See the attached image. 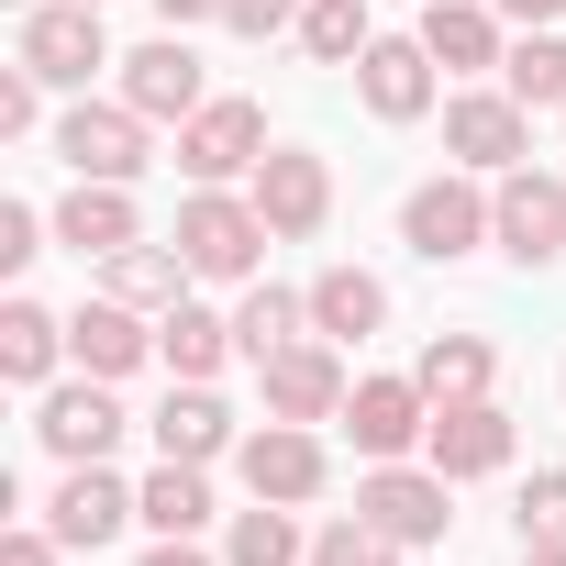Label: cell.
Returning <instances> with one entry per match:
<instances>
[{
    "label": "cell",
    "mask_w": 566,
    "mask_h": 566,
    "mask_svg": "<svg viewBox=\"0 0 566 566\" xmlns=\"http://www.w3.org/2000/svg\"><path fill=\"white\" fill-rule=\"evenodd\" d=\"M134 500H145V533H156V544H189V533L211 522V467H178V455H167Z\"/></svg>",
    "instance_id": "4316f807"
},
{
    "label": "cell",
    "mask_w": 566,
    "mask_h": 566,
    "mask_svg": "<svg viewBox=\"0 0 566 566\" xmlns=\"http://www.w3.org/2000/svg\"><path fill=\"white\" fill-rule=\"evenodd\" d=\"M156 356H167V378H222L244 345H233V323H222V312L178 301V312H156Z\"/></svg>",
    "instance_id": "603a6c76"
},
{
    "label": "cell",
    "mask_w": 566,
    "mask_h": 566,
    "mask_svg": "<svg viewBox=\"0 0 566 566\" xmlns=\"http://www.w3.org/2000/svg\"><path fill=\"white\" fill-rule=\"evenodd\" d=\"M145 566H211V555H200V544H156Z\"/></svg>",
    "instance_id": "60d3db41"
},
{
    "label": "cell",
    "mask_w": 566,
    "mask_h": 566,
    "mask_svg": "<svg viewBox=\"0 0 566 566\" xmlns=\"http://www.w3.org/2000/svg\"><path fill=\"white\" fill-rule=\"evenodd\" d=\"M178 167H189V189L255 178V167H266V112H255V101H200V112L178 123Z\"/></svg>",
    "instance_id": "5b68a950"
},
{
    "label": "cell",
    "mask_w": 566,
    "mask_h": 566,
    "mask_svg": "<svg viewBox=\"0 0 566 566\" xmlns=\"http://www.w3.org/2000/svg\"><path fill=\"white\" fill-rule=\"evenodd\" d=\"M101 290L134 301V312H178L189 301V255L178 244H123V255H101Z\"/></svg>",
    "instance_id": "cb8c5ba5"
},
{
    "label": "cell",
    "mask_w": 566,
    "mask_h": 566,
    "mask_svg": "<svg viewBox=\"0 0 566 566\" xmlns=\"http://www.w3.org/2000/svg\"><path fill=\"white\" fill-rule=\"evenodd\" d=\"M312 566H400V544H389L367 511H345V522H323V533H312Z\"/></svg>",
    "instance_id": "1f68e13d"
},
{
    "label": "cell",
    "mask_w": 566,
    "mask_h": 566,
    "mask_svg": "<svg viewBox=\"0 0 566 566\" xmlns=\"http://www.w3.org/2000/svg\"><path fill=\"white\" fill-rule=\"evenodd\" d=\"M334 422L356 433V455H367V467H400V455H422V433H433V400H422V378H356Z\"/></svg>",
    "instance_id": "ba28073f"
},
{
    "label": "cell",
    "mask_w": 566,
    "mask_h": 566,
    "mask_svg": "<svg viewBox=\"0 0 566 566\" xmlns=\"http://www.w3.org/2000/svg\"><path fill=\"white\" fill-rule=\"evenodd\" d=\"M378 323H389V290H378L367 266H323L312 277V334L323 345H367Z\"/></svg>",
    "instance_id": "7402d4cb"
},
{
    "label": "cell",
    "mask_w": 566,
    "mask_h": 566,
    "mask_svg": "<svg viewBox=\"0 0 566 566\" xmlns=\"http://www.w3.org/2000/svg\"><path fill=\"white\" fill-rule=\"evenodd\" d=\"M444 156L478 167V178H511V167L533 156V112H522L511 90H455V101H444Z\"/></svg>",
    "instance_id": "52a82bcc"
},
{
    "label": "cell",
    "mask_w": 566,
    "mask_h": 566,
    "mask_svg": "<svg viewBox=\"0 0 566 566\" xmlns=\"http://www.w3.org/2000/svg\"><path fill=\"white\" fill-rule=\"evenodd\" d=\"M56 356H67V323L45 301H12L0 312V378L12 389H56Z\"/></svg>",
    "instance_id": "d4e9b609"
},
{
    "label": "cell",
    "mask_w": 566,
    "mask_h": 566,
    "mask_svg": "<svg viewBox=\"0 0 566 566\" xmlns=\"http://www.w3.org/2000/svg\"><path fill=\"white\" fill-rule=\"evenodd\" d=\"M156 455H178V467H211V455H233V411L211 400V378H178L167 400H156Z\"/></svg>",
    "instance_id": "d6986e66"
},
{
    "label": "cell",
    "mask_w": 566,
    "mask_h": 566,
    "mask_svg": "<svg viewBox=\"0 0 566 566\" xmlns=\"http://www.w3.org/2000/svg\"><path fill=\"white\" fill-rule=\"evenodd\" d=\"M34 433H45V455H56V467H101V455L123 444V400H112V378L45 389V400H34Z\"/></svg>",
    "instance_id": "4fadbf2b"
},
{
    "label": "cell",
    "mask_w": 566,
    "mask_h": 566,
    "mask_svg": "<svg viewBox=\"0 0 566 566\" xmlns=\"http://www.w3.org/2000/svg\"><path fill=\"white\" fill-rule=\"evenodd\" d=\"M522 566H566V533H522Z\"/></svg>",
    "instance_id": "ab89813d"
},
{
    "label": "cell",
    "mask_w": 566,
    "mask_h": 566,
    "mask_svg": "<svg viewBox=\"0 0 566 566\" xmlns=\"http://www.w3.org/2000/svg\"><path fill=\"white\" fill-rule=\"evenodd\" d=\"M56 555H67V544H56L45 522H23V533H0V566H56Z\"/></svg>",
    "instance_id": "8d00e7d4"
},
{
    "label": "cell",
    "mask_w": 566,
    "mask_h": 566,
    "mask_svg": "<svg viewBox=\"0 0 566 566\" xmlns=\"http://www.w3.org/2000/svg\"><path fill=\"white\" fill-rule=\"evenodd\" d=\"M301 45H312L323 67H356V56L378 45V23H367V0H312V12H301Z\"/></svg>",
    "instance_id": "4dcf8cb0"
},
{
    "label": "cell",
    "mask_w": 566,
    "mask_h": 566,
    "mask_svg": "<svg viewBox=\"0 0 566 566\" xmlns=\"http://www.w3.org/2000/svg\"><path fill=\"white\" fill-rule=\"evenodd\" d=\"M67 356H78V378H134V367L156 356V323H145L134 301H112V290H101V301H78V312H67Z\"/></svg>",
    "instance_id": "e0dca14e"
},
{
    "label": "cell",
    "mask_w": 566,
    "mask_h": 566,
    "mask_svg": "<svg viewBox=\"0 0 566 566\" xmlns=\"http://www.w3.org/2000/svg\"><path fill=\"white\" fill-rule=\"evenodd\" d=\"M56 156H67V178H112V189H134L145 156H156V123H145L134 101H67V112H56Z\"/></svg>",
    "instance_id": "6da1fadb"
},
{
    "label": "cell",
    "mask_w": 566,
    "mask_h": 566,
    "mask_svg": "<svg viewBox=\"0 0 566 566\" xmlns=\"http://www.w3.org/2000/svg\"><path fill=\"white\" fill-rule=\"evenodd\" d=\"M301 12H312V0H222V34L266 45V34H301Z\"/></svg>",
    "instance_id": "d6a6232c"
},
{
    "label": "cell",
    "mask_w": 566,
    "mask_h": 566,
    "mask_svg": "<svg viewBox=\"0 0 566 566\" xmlns=\"http://www.w3.org/2000/svg\"><path fill=\"white\" fill-rule=\"evenodd\" d=\"M489 12H500V23H522V34H544V23L566 12V0H489Z\"/></svg>",
    "instance_id": "74e56055"
},
{
    "label": "cell",
    "mask_w": 566,
    "mask_h": 566,
    "mask_svg": "<svg viewBox=\"0 0 566 566\" xmlns=\"http://www.w3.org/2000/svg\"><path fill=\"white\" fill-rule=\"evenodd\" d=\"M233 467H244V489L255 500H323V478H334V455H323V433L312 422H255L244 444H233Z\"/></svg>",
    "instance_id": "7c38bea8"
},
{
    "label": "cell",
    "mask_w": 566,
    "mask_h": 566,
    "mask_svg": "<svg viewBox=\"0 0 566 566\" xmlns=\"http://www.w3.org/2000/svg\"><path fill=\"white\" fill-rule=\"evenodd\" d=\"M222 566H312V533L290 522V500H255V511H233Z\"/></svg>",
    "instance_id": "83f0119b"
},
{
    "label": "cell",
    "mask_w": 566,
    "mask_h": 566,
    "mask_svg": "<svg viewBox=\"0 0 566 566\" xmlns=\"http://www.w3.org/2000/svg\"><path fill=\"white\" fill-rule=\"evenodd\" d=\"M500 90H511L522 112H566V34H555V23L522 34V45L500 56Z\"/></svg>",
    "instance_id": "f546056e"
},
{
    "label": "cell",
    "mask_w": 566,
    "mask_h": 566,
    "mask_svg": "<svg viewBox=\"0 0 566 566\" xmlns=\"http://www.w3.org/2000/svg\"><path fill=\"white\" fill-rule=\"evenodd\" d=\"M400 244H411L422 266L478 255V244H489V189H478V167H467V178H422V189L400 200Z\"/></svg>",
    "instance_id": "8992f818"
},
{
    "label": "cell",
    "mask_w": 566,
    "mask_h": 566,
    "mask_svg": "<svg viewBox=\"0 0 566 566\" xmlns=\"http://www.w3.org/2000/svg\"><path fill=\"white\" fill-rule=\"evenodd\" d=\"M422 467H444L455 489H467V478H500V467H511V411H500V400H444L433 433H422Z\"/></svg>",
    "instance_id": "9a60e30c"
},
{
    "label": "cell",
    "mask_w": 566,
    "mask_h": 566,
    "mask_svg": "<svg viewBox=\"0 0 566 566\" xmlns=\"http://www.w3.org/2000/svg\"><path fill=\"white\" fill-rule=\"evenodd\" d=\"M411 378H422V400L444 411V400H489V378H500V356H489V334H433Z\"/></svg>",
    "instance_id": "484cf974"
},
{
    "label": "cell",
    "mask_w": 566,
    "mask_h": 566,
    "mask_svg": "<svg viewBox=\"0 0 566 566\" xmlns=\"http://www.w3.org/2000/svg\"><path fill=\"white\" fill-rule=\"evenodd\" d=\"M356 101H367L378 123H422V112H433V45H422V34H378V45L356 56Z\"/></svg>",
    "instance_id": "2e32d148"
},
{
    "label": "cell",
    "mask_w": 566,
    "mask_h": 566,
    "mask_svg": "<svg viewBox=\"0 0 566 566\" xmlns=\"http://www.w3.org/2000/svg\"><path fill=\"white\" fill-rule=\"evenodd\" d=\"M123 522H145V500L112 478V455H101V467H67V478L45 489V533H56L67 555H101Z\"/></svg>",
    "instance_id": "8fae6325"
},
{
    "label": "cell",
    "mask_w": 566,
    "mask_h": 566,
    "mask_svg": "<svg viewBox=\"0 0 566 566\" xmlns=\"http://www.w3.org/2000/svg\"><path fill=\"white\" fill-rule=\"evenodd\" d=\"M522 533H566V467H544L522 489Z\"/></svg>",
    "instance_id": "d590c367"
},
{
    "label": "cell",
    "mask_w": 566,
    "mask_h": 566,
    "mask_svg": "<svg viewBox=\"0 0 566 566\" xmlns=\"http://www.w3.org/2000/svg\"><path fill=\"white\" fill-rule=\"evenodd\" d=\"M489 244L511 255V266H555L566 255V178H544L533 156L489 189Z\"/></svg>",
    "instance_id": "3957f363"
},
{
    "label": "cell",
    "mask_w": 566,
    "mask_h": 566,
    "mask_svg": "<svg viewBox=\"0 0 566 566\" xmlns=\"http://www.w3.org/2000/svg\"><path fill=\"white\" fill-rule=\"evenodd\" d=\"M90 12H101V0H90Z\"/></svg>",
    "instance_id": "b9f144b4"
},
{
    "label": "cell",
    "mask_w": 566,
    "mask_h": 566,
    "mask_svg": "<svg viewBox=\"0 0 566 566\" xmlns=\"http://www.w3.org/2000/svg\"><path fill=\"white\" fill-rule=\"evenodd\" d=\"M301 334H312V290H244V312H233L244 367H266L277 345H301Z\"/></svg>",
    "instance_id": "f1b7e54d"
},
{
    "label": "cell",
    "mask_w": 566,
    "mask_h": 566,
    "mask_svg": "<svg viewBox=\"0 0 566 566\" xmlns=\"http://www.w3.org/2000/svg\"><path fill=\"white\" fill-rule=\"evenodd\" d=\"M156 23H167V34H189V23H222V0H156Z\"/></svg>",
    "instance_id": "f35d334b"
},
{
    "label": "cell",
    "mask_w": 566,
    "mask_h": 566,
    "mask_svg": "<svg viewBox=\"0 0 566 566\" xmlns=\"http://www.w3.org/2000/svg\"><path fill=\"white\" fill-rule=\"evenodd\" d=\"M123 101L145 112V123H189L211 90H200V56H189V34H156V45H134L123 56Z\"/></svg>",
    "instance_id": "ac0fdd59"
},
{
    "label": "cell",
    "mask_w": 566,
    "mask_h": 566,
    "mask_svg": "<svg viewBox=\"0 0 566 566\" xmlns=\"http://www.w3.org/2000/svg\"><path fill=\"white\" fill-rule=\"evenodd\" d=\"M34 123H45V78L12 56V67H0V134H34Z\"/></svg>",
    "instance_id": "e575fe53"
},
{
    "label": "cell",
    "mask_w": 566,
    "mask_h": 566,
    "mask_svg": "<svg viewBox=\"0 0 566 566\" xmlns=\"http://www.w3.org/2000/svg\"><path fill=\"white\" fill-rule=\"evenodd\" d=\"M255 378H266V422H334V411H345V356H334L323 334L277 345Z\"/></svg>",
    "instance_id": "5bb4252c"
},
{
    "label": "cell",
    "mask_w": 566,
    "mask_h": 566,
    "mask_svg": "<svg viewBox=\"0 0 566 566\" xmlns=\"http://www.w3.org/2000/svg\"><path fill=\"white\" fill-rule=\"evenodd\" d=\"M45 233H56V222H45L34 200H0V266H12V277H23L34 255H45Z\"/></svg>",
    "instance_id": "836d02e7"
},
{
    "label": "cell",
    "mask_w": 566,
    "mask_h": 566,
    "mask_svg": "<svg viewBox=\"0 0 566 566\" xmlns=\"http://www.w3.org/2000/svg\"><path fill=\"white\" fill-rule=\"evenodd\" d=\"M56 244H78V255H123V244H145V211H134V189H112V178H78V189L56 200Z\"/></svg>",
    "instance_id": "44dd1931"
},
{
    "label": "cell",
    "mask_w": 566,
    "mask_h": 566,
    "mask_svg": "<svg viewBox=\"0 0 566 566\" xmlns=\"http://www.w3.org/2000/svg\"><path fill=\"white\" fill-rule=\"evenodd\" d=\"M167 244L189 255V277H255V255H266L277 233H266V211H255V200H233V189H189Z\"/></svg>",
    "instance_id": "7a4b0ae2"
},
{
    "label": "cell",
    "mask_w": 566,
    "mask_h": 566,
    "mask_svg": "<svg viewBox=\"0 0 566 566\" xmlns=\"http://www.w3.org/2000/svg\"><path fill=\"white\" fill-rule=\"evenodd\" d=\"M23 67H34L45 90H90V78L123 67V56H112V34H101L90 0H34V12H23Z\"/></svg>",
    "instance_id": "277c9868"
},
{
    "label": "cell",
    "mask_w": 566,
    "mask_h": 566,
    "mask_svg": "<svg viewBox=\"0 0 566 566\" xmlns=\"http://www.w3.org/2000/svg\"><path fill=\"white\" fill-rule=\"evenodd\" d=\"M244 200L266 211V233H277V244H301V233H323V222H334V167H323L312 145H266V167L244 178Z\"/></svg>",
    "instance_id": "30bf717a"
},
{
    "label": "cell",
    "mask_w": 566,
    "mask_h": 566,
    "mask_svg": "<svg viewBox=\"0 0 566 566\" xmlns=\"http://www.w3.org/2000/svg\"><path fill=\"white\" fill-rule=\"evenodd\" d=\"M444 500H455V478H444V467H411V455L356 478V511H367L389 544H444V522H455Z\"/></svg>",
    "instance_id": "9c48e42d"
},
{
    "label": "cell",
    "mask_w": 566,
    "mask_h": 566,
    "mask_svg": "<svg viewBox=\"0 0 566 566\" xmlns=\"http://www.w3.org/2000/svg\"><path fill=\"white\" fill-rule=\"evenodd\" d=\"M422 45H433V67H444V78H489V67L511 56L489 0H422Z\"/></svg>",
    "instance_id": "ffe728a7"
}]
</instances>
